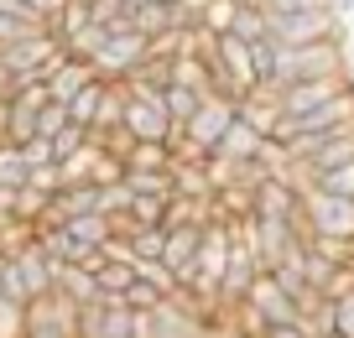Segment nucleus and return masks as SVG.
Segmentation results:
<instances>
[{
  "instance_id": "obj_1",
  "label": "nucleus",
  "mask_w": 354,
  "mask_h": 338,
  "mask_svg": "<svg viewBox=\"0 0 354 338\" xmlns=\"http://www.w3.org/2000/svg\"><path fill=\"white\" fill-rule=\"evenodd\" d=\"M318 78H344V37L308 42V47H277V68H271L266 94L292 84H318Z\"/></svg>"
},
{
  "instance_id": "obj_2",
  "label": "nucleus",
  "mask_w": 354,
  "mask_h": 338,
  "mask_svg": "<svg viewBox=\"0 0 354 338\" xmlns=\"http://www.w3.org/2000/svg\"><path fill=\"white\" fill-rule=\"evenodd\" d=\"M63 57H68V53H63V42H57L53 32H32V37H21V42L0 47V68L11 73V84H21V78L42 84V78L53 73Z\"/></svg>"
},
{
  "instance_id": "obj_3",
  "label": "nucleus",
  "mask_w": 354,
  "mask_h": 338,
  "mask_svg": "<svg viewBox=\"0 0 354 338\" xmlns=\"http://www.w3.org/2000/svg\"><path fill=\"white\" fill-rule=\"evenodd\" d=\"M302 229L354 240V198H333L323 187H302Z\"/></svg>"
},
{
  "instance_id": "obj_4",
  "label": "nucleus",
  "mask_w": 354,
  "mask_h": 338,
  "mask_svg": "<svg viewBox=\"0 0 354 338\" xmlns=\"http://www.w3.org/2000/svg\"><path fill=\"white\" fill-rule=\"evenodd\" d=\"M266 32L277 47H308V42L344 37V21L333 11H292V16H266Z\"/></svg>"
},
{
  "instance_id": "obj_5",
  "label": "nucleus",
  "mask_w": 354,
  "mask_h": 338,
  "mask_svg": "<svg viewBox=\"0 0 354 338\" xmlns=\"http://www.w3.org/2000/svg\"><path fill=\"white\" fill-rule=\"evenodd\" d=\"M230 125H234V99H203L193 109V120L177 131V146H193L198 156H214V146H219V135Z\"/></svg>"
},
{
  "instance_id": "obj_6",
  "label": "nucleus",
  "mask_w": 354,
  "mask_h": 338,
  "mask_svg": "<svg viewBox=\"0 0 354 338\" xmlns=\"http://www.w3.org/2000/svg\"><path fill=\"white\" fill-rule=\"evenodd\" d=\"M141 63H146V37H141V32H110V42H104L100 53L88 57L94 78H104V84H120V78H131Z\"/></svg>"
},
{
  "instance_id": "obj_7",
  "label": "nucleus",
  "mask_w": 354,
  "mask_h": 338,
  "mask_svg": "<svg viewBox=\"0 0 354 338\" xmlns=\"http://www.w3.org/2000/svg\"><path fill=\"white\" fill-rule=\"evenodd\" d=\"M349 162H354V125H349V131L323 135V141L292 167V177H302V187H313V182H323L328 172H339V167H349Z\"/></svg>"
},
{
  "instance_id": "obj_8",
  "label": "nucleus",
  "mask_w": 354,
  "mask_h": 338,
  "mask_svg": "<svg viewBox=\"0 0 354 338\" xmlns=\"http://www.w3.org/2000/svg\"><path fill=\"white\" fill-rule=\"evenodd\" d=\"M120 125L131 131V141H167V146L177 141V131H172V120H167L162 99H131V94H125Z\"/></svg>"
},
{
  "instance_id": "obj_9",
  "label": "nucleus",
  "mask_w": 354,
  "mask_h": 338,
  "mask_svg": "<svg viewBox=\"0 0 354 338\" xmlns=\"http://www.w3.org/2000/svg\"><path fill=\"white\" fill-rule=\"evenodd\" d=\"M6 261H11V271H16V281H21L26 302H37V297H47V292L57 286V261H47L37 245H26V250L6 255Z\"/></svg>"
},
{
  "instance_id": "obj_10",
  "label": "nucleus",
  "mask_w": 354,
  "mask_h": 338,
  "mask_svg": "<svg viewBox=\"0 0 354 338\" xmlns=\"http://www.w3.org/2000/svg\"><path fill=\"white\" fill-rule=\"evenodd\" d=\"M339 88H344V78H318V84H292V88H277V109H281V120H302V115H313V109L328 104Z\"/></svg>"
},
{
  "instance_id": "obj_11",
  "label": "nucleus",
  "mask_w": 354,
  "mask_h": 338,
  "mask_svg": "<svg viewBox=\"0 0 354 338\" xmlns=\"http://www.w3.org/2000/svg\"><path fill=\"white\" fill-rule=\"evenodd\" d=\"M94 78V68L88 63H78V57H63V63L53 68V73L42 78V88H47V104H68V99L78 94V88Z\"/></svg>"
},
{
  "instance_id": "obj_12",
  "label": "nucleus",
  "mask_w": 354,
  "mask_h": 338,
  "mask_svg": "<svg viewBox=\"0 0 354 338\" xmlns=\"http://www.w3.org/2000/svg\"><path fill=\"white\" fill-rule=\"evenodd\" d=\"M261 141L266 135L255 131V125H245L240 115H234V125L219 135V146H214V156H224V162H250L255 151H261Z\"/></svg>"
},
{
  "instance_id": "obj_13",
  "label": "nucleus",
  "mask_w": 354,
  "mask_h": 338,
  "mask_svg": "<svg viewBox=\"0 0 354 338\" xmlns=\"http://www.w3.org/2000/svg\"><path fill=\"white\" fill-rule=\"evenodd\" d=\"M125 172H172V146L167 141H136L125 151Z\"/></svg>"
},
{
  "instance_id": "obj_14",
  "label": "nucleus",
  "mask_w": 354,
  "mask_h": 338,
  "mask_svg": "<svg viewBox=\"0 0 354 338\" xmlns=\"http://www.w3.org/2000/svg\"><path fill=\"white\" fill-rule=\"evenodd\" d=\"M131 26L151 42V37H162V32H172V26H177V6H167V0H146L141 11L131 16Z\"/></svg>"
},
{
  "instance_id": "obj_15",
  "label": "nucleus",
  "mask_w": 354,
  "mask_h": 338,
  "mask_svg": "<svg viewBox=\"0 0 354 338\" xmlns=\"http://www.w3.org/2000/svg\"><path fill=\"white\" fill-rule=\"evenodd\" d=\"M120 115H125V84H104L100 109H94V125H88V141H94V135H110L115 125H120Z\"/></svg>"
},
{
  "instance_id": "obj_16",
  "label": "nucleus",
  "mask_w": 354,
  "mask_h": 338,
  "mask_svg": "<svg viewBox=\"0 0 354 338\" xmlns=\"http://www.w3.org/2000/svg\"><path fill=\"white\" fill-rule=\"evenodd\" d=\"M198 240H203V229H167L162 265H167V271H188L193 255H198Z\"/></svg>"
},
{
  "instance_id": "obj_17",
  "label": "nucleus",
  "mask_w": 354,
  "mask_h": 338,
  "mask_svg": "<svg viewBox=\"0 0 354 338\" xmlns=\"http://www.w3.org/2000/svg\"><path fill=\"white\" fill-rule=\"evenodd\" d=\"M63 229H68V240H73V245L100 250V245L110 240V218H104V214H78V218H68Z\"/></svg>"
},
{
  "instance_id": "obj_18",
  "label": "nucleus",
  "mask_w": 354,
  "mask_h": 338,
  "mask_svg": "<svg viewBox=\"0 0 354 338\" xmlns=\"http://www.w3.org/2000/svg\"><path fill=\"white\" fill-rule=\"evenodd\" d=\"M53 292H63L68 302L84 307V302H94V297H100V286H94V276H88L84 265H57V286H53Z\"/></svg>"
},
{
  "instance_id": "obj_19",
  "label": "nucleus",
  "mask_w": 354,
  "mask_h": 338,
  "mask_svg": "<svg viewBox=\"0 0 354 338\" xmlns=\"http://www.w3.org/2000/svg\"><path fill=\"white\" fill-rule=\"evenodd\" d=\"M230 37H234V42H266V37H271V32H266V11L240 0V6H234V21H230Z\"/></svg>"
},
{
  "instance_id": "obj_20",
  "label": "nucleus",
  "mask_w": 354,
  "mask_h": 338,
  "mask_svg": "<svg viewBox=\"0 0 354 338\" xmlns=\"http://www.w3.org/2000/svg\"><path fill=\"white\" fill-rule=\"evenodd\" d=\"M100 94H104V78H88V84H84V88H78V94L63 104V109H68V120L88 131V125H94V109H100Z\"/></svg>"
},
{
  "instance_id": "obj_21",
  "label": "nucleus",
  "mask_w": 354,
  "mask_h": 338,
  "mask_svg": "<svg viewBox=\"0 0 354 338\" xmlns=\"http://www.w3.org/2000/svg\"><path fill=\"white\" fill-rule=\"evenodd\" d=\"M203 99L193 94V88H177V84H167L162 88V109H167V120H172V131H183V125L193 120V109H198Z\"/></svg>"
},
{
  "instance_id": "obj_22",
  "label": "nucleus",
  "mask_w": 354,
  "mask_h": 338,
  "mask_svg": "<svg viewBox=\"0 0 354 338\" xmlns=\"http://www.w3.org/2000/svg\"><path fill=\"white\" fill-rule=\"evenodd\" d=\"M94 162H100V146L88 141L78 146L68 162H57V172H63V187H78V182H94Z\"/></svg>"
},
{
  "instance_id": "obj_23",
  "label": "nucleus",
  "mask_w": 354,
  "mask_h": 338,
  "mask_svg": "<svg viewBox=\"0 0 354 338\" xmlns=\"http://www.w3.org/2000/svg\"><path fill=\"white\" fill-rule=\"evenodd\" d=\"M131 16H136V11L125 6V0H94V6H88V21L104 26V32H136Z\"/></svg>"
},
{
  "instance_id": "obj_24",
  "label": "nucleus",
  "mask_w": 354,
  "mask_h": 338,
  "mask_svg": "<svg viewBox=\"0 0 354 338\" xmlns=\"http://www.w3.org/2000/svg\"><path fill=\"white\" fill-rule=\"evenodd\" d=\"M78 26H88V6H84V0H68L63 11H53V16H47V32H53L57 42H68V37H73Z\"/></svg>"
},
{
  "instance_id": "obj_25",
  "label": "nucleus",
  "mask_w": 354,
  "mask_h": 338,
  "mask_svg": "<svg viewBox=\"0 0 354 338\" xmlns=\"http://www.w3.org/2000/svg\"><path fill=\"white\" fill-rule=\"evenodd\" d=\"M131 198H172V172H125Z\"/></svg>"
},
{
  "instance_id": "obj_26",
  "label": "nucleus",
  "mask_w": 354,
  "mask_h": 338,
  "mask_svg": "<svg viewBox=\"0 0 354 338\" xmlns=\"http://www.w3.org/2000/svg\"><path fill=\"white\" fill-rule=\"evenodd\" d=\"M136 281V265H110L104 261L100 271H94V286H100V297H125V286Z\"/></svg>"
},
{
  "instance_id": "obj_27",
  "label": "nucleus",
  "mask_w": 354,
  "mask_h": 338,
  "mask_svg": "<svg viewBox=\"0 0 354 338\" xmlns=\"http://www.w3.org/2000/svg\"><path fill=\"white\" fill-rule=\"evenodd\" d=\"M26 172H32V167H26V156H21V146H0V187H26Z\"/></svg>"
},
{
  "instance_id": "obj_28",
  "label": "nucleus",
  "mask_w": 354,
  "mask_h": 338,
  "mask_svg": "<svg viewBox=\"0 0 354 338\" xmlns=\"http://www.w3.org/2000/svg\"><path fill=\"white\" fill-rule=\"evenodd\" d=\"M234 6H240V0H214L209 11H203L198 32H209V37H230V21H234Z\"/></svg>"
},
{
  "instance_id": "obj_29",
  "label": "nucleus",
  "mask_w": 354,
  "mask_h": 338,
  "mask_svg": "<svg viewBox=\"0 0 354 338\" xmlns=\"http://www.w3.org/2000/svg\"><path fill=\"white\" fill-rule=\"evenodd\" d=\"M131 250H136V261H162V250H167V229H136L131 234Z\"/></svg>"
},
{
  "instance_id": "obj_30",
  "label": "nucleus",
  "mask_w": 354,
  "mask_h": 338,
  "mask_svg": "<svg viewBox=\"0 0 354 338\" xmlns=\"http://www.w3.org/2000/svg\"><path fill=\"white\" fill-rule=\"evenodd\" d=\"M47 146H53V162H68V156H73L78 146H88V131H84V125H73V120H68V125H63V131H57Z\"/></svg>"
},
{
  "instance_id": "obj_31",
  "label": "nucleus",
  "mask_w": 354,
  "mask_h": 338,
  "mask_svg": "<svg viewBox=\"0 0 354 338\" xmlns=\"http://www.w3.org/2000/svg\"><path fill=\"white\" fill-rule=\"evenodd\" d=\"M120 302L131 307V312H156V307H162L167 297L156 292V286H146V281H131V286H125V297H120Z\"/></svg>"
},
{
  "instance_id": "obj_32",
  "label": "nucleus",
  "mask_w": 354,
  "mask_h": 338,
  "mask_svg": "<svg viewBox=\"0 0 354 338\" xmlns=\"http://www.w3.org/2000/svg\"><path fill=\"white\" fill-rule=\"evenodd\" d=\"M162 214H167V198H131V218L141 224V229H162Z\"/></svg>"
},
{
  "instance_id": "obj_33",
  "label": "nucleus",
  "mask_w": 354,
  "mask_h": 338,
  "mask_svg": "<svg viewBox=\"0 0 354 338\" xmlns=\"http://www.w3.org/2000/svg\"><path fill=\"white\" fill-rule=\"evenodd\" d=\"M0 338H26V302H0Z\"/></svg>"
},
{
  "instance_id": "obj_34",
  "label": "nucleus",
  "mask_w": 354,
  "mask_h": 338,
  "mask_svg": "<svg viewBox=\"0 0 354 338\" xmlns=\"http://www.w3.org/2000/svg\"><path fill=\"white\" fill-rule=\"evenodd\" d=\"M100 214H104V218H115V214H131V187H125V182L100 187Z\"/></svg>"
},
{
  "instance_id": "obj_35",
  "label": "nucleus",
  "mask_w": 354,
  "mask_h": 338,
  "mask_svg": "<svg viewBox=\"0 0 354 338\" xmlns=\"http://www.w3.org/2000/svg\"><path fill=\"white\" fill-rule=\"evenodd\" d=\"M63 125H68V109L63 104H42V109H37V141H53Z\"/></svg>"
},
{
  "instance_id": "obj_36",
  "label": "nucleus",
  "mask_w": 354,
  "mask_h": 338,
  "mask_svg": "<svg viewBox=\"0 0 354 338\" xmlns=\"http://www.w3.org/2000/svg\"><path fill=\"white\" fill-rule=\"evenodd\" d=\"M26 187H37V193H47V198H53L57 187H63V172H57V162L32 167V172H26Z\"/></svg>"
},
{
  "instance_id": "obj_37",
  "label": "nucleus",
  "mask_w": 354,
  "mask_h": 338,
  "mask_svg": "<svg viewBox=\"0 0 354 338\" xmlns=\"http://www.w3.org/2000/svg\"><path fill=\"white\" fill-rule=\"evenodd\" d=\"M266 16H292V11H328V0H255Z\"/></svg>"
},
{
  "instance_id": "obj_38",
  "label": "nucleus",
  "mask_w": 354,
  "mask_h": 338,
  "mask_svg": "<svg viewBox=\"0 0 354 338\" xmlns=\"http://www.w3.org/2000/svg\"><path fill=\"white\" fill-rule=\"evenodd\" d=\"M349 292H354V265H333V276L323 281V292H318V297L339 302V297H349Z\"/></svg>"
},
{
  "instance_id": "obj_39",
  "label": "nucleus",
  "mask_w": 354,
  "mask_h": 338,
  "mask_svg": "<svg viewBox=\"0 0 354 338\" xmlns=\"http://www.w3.org/2000/svg\"><path fill=\"white\" fill-rule=\"evenodd\" d=\"M313 187H323V193H333V198H354V162L339 167V172H328L323 182H313Z\"/></svg>"
},
{
  "instance_id": "obj_40",
  "label": "nucleus",
  "mask_w": 354,
  "mask_h": 338,
  "mask_svg": "<svg viewBox=\"0 0 354 338\" xmlns=\"http://www.w3.org/2000/svg\"><path fill=\"white\" fill-rule=\"evenodd\" d=\"M110 182H125V162L100 151V162H94V187H110Z\"/></svg>"
},
{
  "instance_id": "obj_41",
  "label": "nucleus",
  "mask_w": 354,
  "mask_h": 338,
  "mask_svg": "<svg viewBox=\"0 0 354 338\" xmlns=\"http://www.w3.org/2000/svg\"><path fill=\"white\" fill-rule=\"evenodd\" d=\"M333 333L354 338V292H349V297H339V302H333Z\"/></svg>"
},
{
  "instance_id": "obj_42",
  "label": "nucleus",
  "mask_w": 354,
  "mask_h": 338,
  "mask_svg": "<svg viewBox=\"0 0 354 338\" xmlns=\"http://www.w3.org/2000/svg\"><path fill=\"white\" fill-rule=\"evenodd\" d=\"M21 156H26V167H42V162H53V146H47V141H26Z\"/></svg>"
},
{
  "instance_id": "obj_43",
  "label": "nucleus",
  "mask_w": 354,
  "mask_h": 338,
  "mask_svg": "<svg viewBox=\"0 0 354 338\" xmlns=\"http://www.w3.org/2000/svg\"><path fill=\"white\" fill-rule=\"evenodd\" d=\"M261 338H308V333H302V323H277V328H266Z\"/></svg>"
},
{
  "instance_id": "obj_44",
  "label": "nucleus",
  "mask_w": 354,
  "mask_h": 338,
  "mask_svg": "<svg viewBox=\"0 0 354 338\" xmlns=\"http://www.w3.org/2000/svg\"><path fill=\"white\" fill-rule=\"evenodd\" d=\"M328 11H333V16H339V21H344V16H349V11H354V0H328Z\"/></svg>"
},
{
  "instance_id": "obj_45",
  "label": "nucleus",
  "mask_w": 354,
  "mask_h": 338,
  "mask_svg": "<svg viewBox=\"0 0 354 338\" xmlns=\"http://www.w3.org/2000/svg\"><path fill=\"white\" fill-rule=\"evenodd\" d=\"M0 104H11V73L0 68Z\"/></svg>"
},
{
  "instance_id": "obj_46",
  "label": "nucleus",
  "mask_w": 354,
  "mask_h": 338,
  "mask_svg": "<svg viewBox=\"0 0 354 338\" xmlns=\"http://www.w3.org/2000/svg\"><path fill=\"white\" fill-rule=\"evenodd\" d=\"M125 6H131V11H141V6H146V0H125Z\"/></svg>"
},
{
  "instance_id": "obj_47",
  "label": "nucleus",
  "mask_w": 354,
  "mask_h": 338,
  "mask_svg": "<svg viewBox=\"0 0 354 338\" xmlns=\"http://www.w3.org/2000/svg\"><path fill=\"white\" fill-rule=\"evenodd\" d=\"M328 338H344V333H328Z\"/></svg>"
},
{
  "instance_id": "obj_48",
  "label": "nucleus",
  "mask_w": 354,
  "mask_h": 338,
  "mask_svg": "<svg viewBox=\"0 0 354 338\" xmlns=\"http://www.w3.org/2000/svg\"><path fill=\"white\" fill-rule=\"evenodd\" d=\"M84 6H94V0H84Z\"/></svg>"
},
{
  "instance_id": "obj_49",
  "label": "nucleus",
  "mask_w": 354,
  "mask_h": 338,
  "mask_svg": "<svg viewBox=\"0 0 354 338\" xmlns=\"http://www.w3.org/2000/svg\"><path fill=\"white\" fill-rule=\"evenodd\" d=\"M167 6H177V0H167Z\"/></svg>"
},
{
  "instance_id": "obj_50",
  "label": "nucleus",
  "mask_w": 354,
  "mask_h": 338,
  "mask_svg": "<svg viewBox=\"0 0 354 338\" xmlns=\"http://www.w3.org/2000/svg\"><path fill=\"white\" fill-rule=\"evenodd\" d=\"M0 265H6V255H0Z\"/></svg>"
},
{
  "instance_id": "obj_51",
  "label": "nucleus",
  "mask_w": 354,
  "mask_h": 338,
  "mask_svg": "<svg viewBox=\"0 0 354 338\" xmlns=\"http://www.w3.org/2000/svg\"><path fill=\"white\" fill-rule=\"evenodd\" d=\"M245 6H255V0H245Z\"/></svg>"
}]
</instances>
